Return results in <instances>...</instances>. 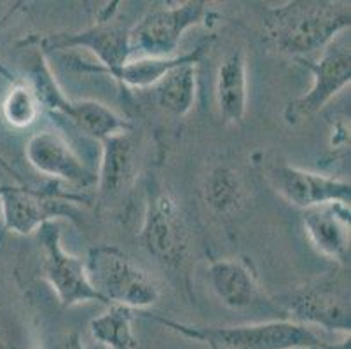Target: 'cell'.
I'll list each match as a JSON object with an SVG mask.
<instances>
[{"instance_id":"cell-1","label":"cell","mask_w":351,"mask_h":349,"mask_svg":"<svg viewBox=\"0 0 351 349\" xmlns=\"http://www.w3.org/2000/svg\"><path fill=\"white\" fill-rule=\"evenodd\" d=\"M350 2L292 0L264 11L266 37L278 53L293 58L322 51L337 35L350 30Z\"/></svg>"},{"instance_id":"cell-2","label":"cell","mask_w":351,"mask_h":349,"mask_svg":"<svg viewBox=\"0 0 351 349\" xmlns=\"http://www.w3.org/2000/svg\"><path fill=\"white\" fill-rule=\"evenodd\" d=\"M173 334L201 342L210 349H351L350 335L341 342H325L309 326L292 320L247 323L238 326H203L149 316Z\"/></svg>"},{"instance_id":"cell-3","label":"cell","mask_w":351,"mask_h":349,"mask_svg":"<svg viewBox=\"0 0 351 349\" xmlns=\"http://www.w3.org/2000/svg\"><path fill=\"white\" fill-rule=\"evenodd\" d=\"M84 267L89 283L107 306L149 309L161 297L158 283L117 246H93Z\"/></svg>"},{"instance_id":"cell-4","label":"cell","mask_w":351,"mask_h":349,"mask_svg":"<svg viewBox=\"0 0 351 349\" xmlns=\"http://www.w3.org/2000/svg\"><path fill=\"white\" fill-rule=\"evenodd\" d=\"M140 243L162 267L182 269L189 262L193 238L180 204L166 189L151 185L147 191Z\"/></svg>"},{"instance_id":"cell-5","label":"cell","mask_w":351,"mask_h":349,"mask_svg":"<svg viewBox=\"0 0 351 349\" xmlns=\"http://www.w3.org/2000/svg\"><path fill=\"white\" fill-rule=\"evenodd\" d=\"M32 81L35 95L39 98L40 107L49 110L51 114H60L69 119L73 126H77L84 134L91 139L101 140L132 130L130 121L117 114L110 107L97 100H72L60 88L58 81L54 79L49 65L46 62V54L37 53L32 65Z\"/></svg>"},{"instance_id":"cell-6","label":"cell","mask_w":351,"mask_h":349,"mask_svg":"<svg viewBox=\"0 0 351 349\" xmlns=\"http://www.w3.org/2000/svg\"><path fill=\"white\" fill-rule=\"evenodd\" d=\"M206 11L203 0L152 9L130 28V53L132 56L138 54V58L175 56L180 38L187 30L203 23Z\"/></svg>"},{"instance_id":"cell-7","label":"cell","mask_w":351,"mask_h":349,"mask_svg":"<svg viewBox=\"0 0 351 349\" xmlns=\"http://www.w3.org/2000/svg\"><path fill=\"white\" fill-rule=\"evenodd\" d=\"M299 63L308 67L313 73V84L306 95L287 105L283 117L289 124H299L318 114L332 98H336L351 82V46L346 32L337 35L328 46L322 49L318 60L299 58Z\"/></svg>"},{"instance_id":"cell-8","label":"cell","mask_w":351,"mask_h":349,"mask_svg":"<svg viewBox=\"0 0 351 349\" xmlns=\"http://www.w3.org/2000/svg\"><path fill=\"white\" fill-rule=\"evenodd\" d=\"M37 238L40 245L43 276L46 278L63 307H73L86 302L105 304V300L89 283L84 262L69 254L63 246L62 229L58 224L47 222L40 226Z\"/></svg>"},{"instance_id":"cell-9","label":"cell","mask_w":351,"mask_h":349,"mask_svg":"<svg viewBox=\"0 0 351 349\" xmlns=\"http://www.w3.org/2000/svg\"><path fill=\"white\" fill-rule=\"evenodd\" d=\"M287 304L292 322L350 335V281L346 276L330 274L304 285L289 297Z\"/></svg>"},{"instance_id":"cell-10","label":"cell","mask_w":351,"mask_h":349,"mask_svg":"<svg viewBox=\"0 0 351 349\" xmlns=\"http://www.w3.org/2000/svg\"><path fill=\"white\" fill-rule=\"evenodd\" d=\"M79 197L58 191L34 189L28 185H0V211L4 227L14 234L28 236L40 226L56 219H77L73 203Z\"/></svg>"},{"instance_id":"cell-11","label":"cell","mask_w":351,"mask_h":349,"mask_svg":"<svg viewBox=\"0 0 351 349\" xmlns=\"http://www.w3.org/2000/svg\"><path fill=\"white\" fill-rule=\"evenodd\" d=\"M267 178L276 194L302 211L330 203L350 204L351 201V185L348 180L308 171L287 163L271 166Z\"/></svg>"},{"instance_id":"cell-12","label":"cell","mask_w":351,"mask_h":349,"mask_svg":"<svg viewBox=\"0 0 351 349\" xmlns=\"http://www.w3.org/2000/svg\"><path fill=\"white\" fill-rule=\"evenodd\" d=\"M40 53H53V51L82 49L91 51L100 60L101 69H116L126 63L130 53V28H123L112 23V18H100L97 25L84 30L70 32V34H49L39 40Z\"/></svg>"},{"instance_id":"cell-13","label":"cell","mask_w":351,"mask_h":349,"mask_svg":"<svg viewBox=\"0 0 351 349\" xmlns=\"http://www.w3.org/2000/svg\"><path fill=\"white\" fill-rule=\"evenodd\" d=\"M25 156L35 171L77 187L97 185V173L82 163L75 150L56 131H37L28 139Z\"/></svg>"},{"instance_id":"cell-14","label":"cell","mask_w":351,"mask_h":349,"mask_svg":"<svg viewBox=\"0 0 351 349\" xmlns=\"http://www.w3.org/2000/svg\"><path fill=\"white\" fill-rule=\"evenodd\" d=\"M302 227L318 254L339 265L350 262V204L330 203L304 210Z\"/></svg>"},{"instance_id":"cell-15","label":"cell","mask_w":351,"mask_h":349,"mask_svg":"<svg viewBox=\"0 0 351 349\" xmlns=\"http://www.w3.org/2000/svg\"><path fill=\"white\" fill-rule=\"evenodd\" d=\"M210 46H212V40H205V43H201L199 46L187 51V53L175 54V56L170 58H135V60H128L126 63L116 67V69H101L95 63L75 60L73 69L77 72L110 75L119 84L128 86V88H154L170 70L177 69L180 65H187V63H196L197 65L203 60L206 51L210 49Z\"/></svg>"},{"instance_id":"cell-16","label":"cell","mask_w":351,"mask_h":349,"mask_svg":"<svg viewBox=\"0 0 351 349\" xmlns=\"http://www.w3.org/2000/svg\"><path fill=\"white\" fill-rule=\"evenodd\" d=\"M101 161L97 185L101 196L114 197L132 185L138 169L136 145L130 131L101 140Z\"/></svg>"},{"instance_id":"cell-17","label":"cell","mask_w":351,"mask_h":349,"mask_svg":"<svg viewBox=\"0 0 351 349\" xmlns=\"http://www.w3.org/2000/svg\"><path fill=\"white\" fill-rule=\"evenodd\" d=\"M215 96L224 123H243L248 105V72L247 56L241 49H232L220 62L217 70Z\"/></svg>"},{"instance_id":"cell-18","label":"cell","mask_w":351,"mask_h":349,"mask_svg":"<svg viewBox=\"0 0 351 349\" xmlns=\"http://www.w3.org/2000/svg\"><path fill=\"white\" fill-rule=\"evenodd\" d=\"M208 281L220 302L231 309L250 307L258 293L255 273L243 258H220L212 262Z\"/></svg>"},{"instance_id":"cell-19","label":"cell","mask_w":351,"mask_h":349,"mask_svg":"<svg viewBox=\"0 0 351 349\" xmlns=\"http://www.w3.org/2000/svg\"><path fill=\"white\" fill-rule=\"evenodd\" d=\"M197 95V65L187 63L170 70L154 86V100L173 117H186L194 108Z\"/></svg>"},{"instance_id":"cell-20","label":"cell","mask_w":351,"mask_h":349,"mask_svg":"<svg viewBox=\"0 0 351 349\" xmlns=\"http://www.w3.org/2000/svg\"><path fill=\"white\" fill-rule=\"evenodd\" d=\"M203 201L219 217L232 215L245 201V185L238 169L231 165H215L203 180Z\"/></svg>"},{"instance_id":"cell-21","label":"cell","mask_w":351,"mask_h":349,"mask_svg":"<svg viewBox=\"0 0 351 349\" xmlns=\"http://www.w3.org/2000/svg\"><path fill=\"white\" fill-rule=\"evenodd\" d=\"M133 309L108 306L107 311L89 320V334L104 349H136L138 339L133 330Z\"/></svg>"},{"instance_id":"cell-22","label":"cell","mask_w":351,"mask_h":349,"mask_svg":"<svg viewBox=\"0 0 351 349\" xmlns=\"http://www.w3.org/2000/svg\"><path fill=\"white\" fill-rule=\"evenodd\" d=\"M40 110L43 107H40L39 98L35 95L30 82H12L11 89L2 101V115H4L5 123L16 130H23L37 121Z\"/></svg>"},{"instance_id":"cell-23","label":"cell","mask_w":351,"mask_h":349,"mask_svg":"<svg viewBox=\"0 0 351 349\" xmlns=\"http://www.w3.org/2000/svg\"><path fill=\"white\" fill-rule=\"evenodd\" d=\"M0 349H35L30 335L18 325L0 323Z\"/></svg>"},{"instance_id":"cell-24","label":"cell","mask_w":351,"mask_h":349,"mask_svg":"<svg viewBox=\"0 0 351 349\" xmlns=\"http://www.w3.org/2000/svg\"><path fill=\"white\" fill-rule=\"evenodd\" d=\"M56 349H88V346L84 344V341H82L77 332H72V334L63 337V341L60 342Z\"/></svg>"}]
</instances>
